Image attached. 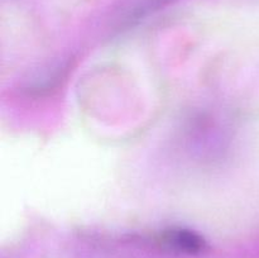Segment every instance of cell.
<instances>
[{"label": "cell", "instance_id": "obj_1", "mask_svg": "<svg viewBox=\"0 0 259 258\" xmlns=\"http://www.w3.org/2000/svg\"><path fill=\"white\" fill-rule=\"evenodd\" d=\"M159 244L171 252L180 254L196 255L207 249L204 238L197 233L182 228H172L159 235Z\"/></svg>", "mask_w": 259, "mask_h": 258}, {"label": "cell", "instance_id": "obj_2", "mask_svg": "<svg viewBox=\"0 0 259 258\" xmlns=\"http://www.w3.org/2000/svg\"><path fill=\"white\" fill-rule=\"evenodd\" d=\"M175 0H133L131 4L125 5L120 12L121 25H131L143 19L151 13L161 9L164 5L171 4Z\"/></svg>", "mask_w": 259, "mask_h": 258}]
</instances>
